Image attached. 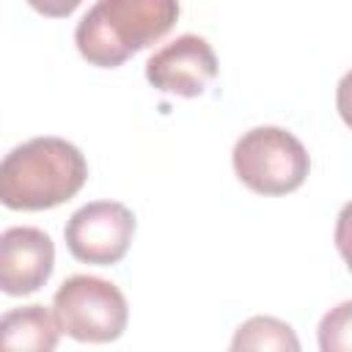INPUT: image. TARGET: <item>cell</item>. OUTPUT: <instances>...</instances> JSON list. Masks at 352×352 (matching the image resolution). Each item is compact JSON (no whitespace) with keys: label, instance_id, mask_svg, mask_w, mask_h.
<instances>
[{"label":"cell","instance_id":"6da1fadb","mask_svg":"<svg viewBox=\"0 0 352 352\" xmlns=\"http://www.w3.org/2000/svg\"><path fill=\"white\" fill-rule=\"evenodd\" d=\"M88 179L82 151L63 138H33L0 165V201L16 212H41L74 198Z\"/></svg>","mask_w":352,"mask_h":352},{"label":"cell","instance_id":"7a4b0ae2","mask_svg":"<svg viewBox=\"0 0 352 352\" xmlns=\"http://www.w3.org/2000/svg\"><path fill=\"white\" fill-rule=\"evenodd\" d=\"M179 0H96L77 22L74 44L99 69H116L143 47L170 33Z\"/></svg>","mask_w":352,"mask_h":352},{"label":"cell","instance_id":"3957f363","mask_svg":"<svg viewBox=\"0 0 352 352\" xmlns=\"http://www.w3.org/2000/svg\"><path fill=\"white\" fill-rule=\"evenodd\" d=\"M234 170L258 195H286L302 187L311 157L305 146L280 126H253L234 143Z\"/></svg>","mask_w":352,"mask_h":352},{"label":"cell","instance_id":"277c9868","mask_svg":"<svg viewBox=\"0 0 352 352\" xmlns=\"http://www.w3.org/2000/svg\"><path fill=\"white\" fill-rule=\"evenodd\" d=\"M52 311L58 324L74 341L107 344L126 330L129 308L121 289L96 275H72L66 278L55 297Z\"/></svg>","mask_w":352,"mask_h":352},{"label":"cell","instance_id":"5b68a950","mask_svg":"<svg viewBox=\"0 0 352 352\" xmlns=\"http://www.w3.org/2000/svg\"><path fill=\"white\" fill-rule=\"evenodd\" d=\"M135 236V214L118 201H94L80 206L66 228L63 239L77 261L110 267L118 264Z\"/></svg>","mask_w":352,"mask_h":352},{"label":"cell","instance_id":"8992f818","mask_svg":"<svg viewBox=\"0 0 352 352\" xmlns=\"http://www.w3.org/2000/svg\"><path fill=\"white\" fill-rule=\"evenodd\" d=\"M217 77V58L206 38L195 33H184L157 50L146 60V80L160 94L173 96H201L206 85Z\"/></svg>","mask_w":352,"mask_h":352},{"label":"cell","instance_id":"52a82bcc","mask_svg":"<svg viewBox=\"0 0 352 352\" xmlns=\"http://www.w3.org/2000/svg\"><path fill=\"white\" fill-rule=\"evenodd\" d=\"M55 267V245L50 234L33 226L6 228L0 236V289L8 297L38 292Z\"/></svg>","mask_w":352,"mask_h":352},{"label":"cell","instance_id":"ba28073f","mask_svg":"<svg viewBox=\"0 0 352 352\" xmlns=\"http://www.w3.org/2000/svg\"><path fill=\"white\" fill-rule=\"evenodd\" d=\"M60 324L55 311L44 305H22L11 308L0 319V346L3 349H30V352H52L60 338Z\"/></svg>","mask_w":352,"mask_h":352},{"label":"cell","instance_id":"9c48e42d","mask_svg":"<svg viewBox=\"0 0 352 352\" xmlns=\"http://www.w3.org/2000/svg\"><path fill=\"white\" fill-rule=\"evenodd\" d=\"M231 349H275V352H297L300 341L292 330V324L275 319V316H253L242 322L234 333Z\"/></svg>","mask_w":352,"mask_h":352},{"label":"cell","instance_id":"30bf717a","mask_svg":"<svg viewBox=\"0 0 352 352\" xmlns=\"http://www.w3.org/2000/svg\"><path fill=\"white\" fill-rule=\"evenodd\" d=\"M322 352H352V300L330 308L319 322Z\"/></svg>","mask_w":352,"mask_h":352},{"label":"cell","instance_id":"8fae6325","mask_svg":"<svg viewBox=\"0 0 352 352\" xmlns=\"http://www.w3.org/2000/svg\"><path fill=\"white\" fill-rule=\"evenodd\" d=\"M336 248L352 272V201L344 204L336 217Z\"/></svg>","mask_w":352,"mask_h":352},{"label":"cell","instance_id":"7c38bea8","mask_svg":"<svg viewBox=\"0 0 352 352\" xmlns=\"http://www.w3.org/2000/svg\"><path fill=\"white\" fill-rule=\"evenodd\" d=\"M33 11L50 16V19H60V16H69L80 8L82 0H25Z\"/></svg>","mask_w":352,"mask_h":352},{"label":"cell","instance_id":"4fadbf2b","mask_svg":"<svg viewBox=\"0 0 352 352\" xmlns=\"http://www.w3.org/2000/svg\"><path fill=\"white\" fill-rule=\"evenodd\" d=\"M336 107H338V116L344 118V124L352 129V69L336 85Z\"/></svg>","mask_w":352,"mask_h":352}]
</instances>
